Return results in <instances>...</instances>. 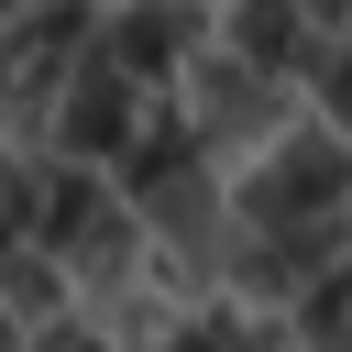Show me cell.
Returning a JSON list of instances; mask_svg holds the SVG:
<instances>
[{
  "label": "cell",
  "instance_id": "7a4b0ae2",
  "mask_svg": "<svg viewBox=\"0 0 352 352\" xmlns=\"http://www.w3.org/2000/svg\"><path fill=\"white\" fill-rule=\"evenodd\" d=\"M165 99H176V121H187V143H198L209 165H253V154L286 132V110H297L275 77H253V66H242V55H220V44H198V55L176 66V88H165Z\"/></svg>",
  "mask_w": 352,
  "mask_h": 352
},
{
  "label": "cell",
  "instance_id": "6da1fadb",
  "mask_svg": "<svg viewBox=\"0 0 352 352\" xmlns=\"http://www.w3.org/2000/svg\"><path fill=\"white\" fill-rule=\"evenodd\" d=\"M308 220H352V143L286 110V132L231 176V231H308Z\"/></svg>",
  "mask_w": 352,
  "mask_h": 352
},
{
  "label": "cell",
  "instance_id": "277c9868",
  "mask_svg": "<svg viewBox=\"0 0 352 352\" xmlns=\"http://www.w3.org/2000/svg\"><path fill=\"white\" fill-rule=\"evenodd\" d=\"M341 319H352V275H319L297 308H286V330H297V352H341Z\"/></svg>",
  "mask_w": 352,
  "mask_h": 352
},
{
  "label": "cell",
  "instance_id": "3957f363",
  "mask_svg": "<svg viewBox=\"0 0 352 352\" xmlns=\"http://www.w3.org/2000/svg\"><path fill=\"white\" fill-rule=\"evenodd\" d=\"M132 121H143V88H132V77H110L99 55H77V66H66V88H55V110H44V143H33V154L110 176V154L132 143Z\"/></svg>",
  "mask_w": 352,
  "mask_h": 352
},
{
  "label": "cell",
  "instance_id": "5b68a950",
  "mask_svg": "<svg viewBox=\"0 0 352 352\" xmlns=\"http://www.w3.org/2000/svg\"><path fill=\"white\" fill-rule=\"evenodd\" d=\"M22 352H110V341H99V330H88V319L66 308V319H44V330H22Z\"/></svg>",
  "mask_w": 352,
  "mask_h": 352
}]
</instances>
